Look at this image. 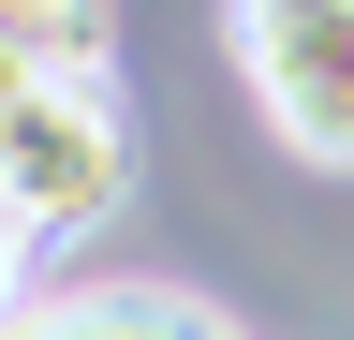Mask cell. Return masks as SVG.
Masks as SVG:
<instances>
[{
  "mask_svg": "<svg viewBox=\"0 0 354 340\" xmlns=\"http://www.w3.org/2000/svg\"><path fill=\"white\" fill-rule=\"evenodd\" d=\"M133 207V118L118 89H15L0 104V222L30 251H74Z\"/></svg>",
  "mask_w": 354,
  "mask_h": 340,
  "instance_id": "cell-1",
  "label": "cell"
},
{
  "mask_svg": "<svg viewBox=\"0 0 354 340\" xmlns=\"http://www.w3.org/2000/svg\"><path fill=\"white\" fill-rule=\"evenodd\" d=\"M236 74L295 163H354V0H236Z\"/></svg>",
  "mask_w": 354,
  "mask_h": 340,
  "instance_id": "cell-2",
  "label": "cell"
},
{
  "mask_svg": "<svg viewBox=\"0 0 354 340\" xmlns=\"http://www.w3.org/2000/svg\"><path fill=\"white\" fill-rule=\"evenodd\" d=\"M0 340H236V325H221L207 296H177V281H59Z\"/></svg>",
  "mask_w": 354,
  "mask_h": 340,
  "instance_id": "cell-3",
  "label": "cell"
},
{
  "mask_svg": "<svg viewBox=\"0 0 354 340\" xmlns=\"http://www.w3.org/2000/svg\"><path fill=\"white\" fill-rule=\"evenodd\" d=\"M15 89H118V15L104 0H0V104Z\"/></svg>",
  "mask_w": 354,
  "mask_h": 340,
  "instance_id": "cell-4",
  "label": "cell"
},
{
  "mask_svg": "<svg viewBox=\"0 0 354 340\" xmlns=\"http://www.w3.org/2000/svg\"><path fill=\"white\" fill-rule=\"evenodd\" d=\"M15 311H30V237L0 222V325H15Z\"/></svg>",
  "mask_w": 354,
  "mask_h": 340,
  "instance_id": "cell-5",
  "label": "cell"
}]
</instances>
